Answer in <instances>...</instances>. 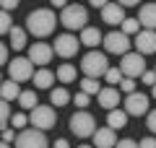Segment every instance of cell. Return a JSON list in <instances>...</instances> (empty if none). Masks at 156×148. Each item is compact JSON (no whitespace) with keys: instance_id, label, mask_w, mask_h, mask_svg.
<instances>
[{"instance_id":"cell-19","label":"cell","mask_w":156,"mask_h":148,"mask_svg":"<svg viewBox=\"0 0 156 148\" xmlns=\"http://www.w3.org/2000/svg\"><path fill=\"white\" fill-rule=\"evenodd\" d=\"M125 125H128V112L120 109V107L109 109V115H107V127H112V130H122Z\"/></svg>"},{"instance_id":"cell-14","label":"cell","mask_w":156,"mask_h":148,"mask_svg":"<svg viewBox=\"0 0 156 148\" xmlns=\"http://www.w3.org/2000/svg\"><path fill=\"white\" fill-rule=\"evenodd\" d=\"M101 21L109 23V26H120V23L125 21V8L120 5V3H107V5L101 8Z\"/></svg>"},{"instance_id":"cell-11","label":"cell","mask_w":156,"mask_h":148,"mask_svg":"<svg viewBox=\"0 0 156 148\" xmlns=\"http://www.w3.org/2000/svg\"><path fill=\"white\" fill-rule=\"evenodd\" d=\"M78 47H81V42H78V37H73V34H60L57 37V42L52 44V49H55V55L60 57H73L78 52Z\"/></svg>"},{"instance_id":"cell-23","label":"cell","mask_w":156,"mask_h":148,"mask_svg":"<svg viewBox=\"0 0 156 148\" xmlns=\"http://www.w3.org/2000/svg\"><path fill=\"white\" fill-rule=\"evenodd\" d=\"M68 101H70V93H68L65 86H57V88L50 91V104L52 107H65Z\"/></svg>"},{"instance_id":"cell-15","label":"cell","mask_w":156,"mask_h":148,"mask_svg":"<svg viewBox=\"0 0 156 148\" xmlns=\"http://www.w3.org/2000/svg\"><path fill=\"white\" fill-rule=\"evenodd\" d=\"M96 99H99V107H104L107 112L115 109V107H120V91H117L115 86H104V88H99Z\"/></svg>"},{"instance_id":"cell-42","label":"cell","mask_w":156,"mask_h":148,"mask_svg":"<svg viewBox=\"0 0 156 148\" xmlns=\"http://www.w3.org/2000/svg\"><path fill=\"white\" fill-rule=\"evenodd\" d=\"M122 8H133V5H140V0H117Z\"/></svg>"},{"instance_id":"cell-22","label":"cell","mask_w":156,"mask_h":148,"mask_svg":"<svg viewBox=\"0 0 156 148\" xmlns=\"http://www.w3.org/2000/svg\"><path fill=\"white\" fill-rule=\"evenodd\" d=\"M18 93H21V88H18V83L13 81V78L0 83V99H5V101H16Z\"/></svg>"},{"instance_id":"cell-34","label":"cell","mask_w":156,"mask_h":148,"mask_svg":"<svg viewBox=\"0 0 156 148\" xmlns=\"http://www.w3.org/2000/svg\"><path fill=\"white\" fill-rule=\"evenodd\" d=\"M140 83L143 86H154L156 83V70H143L140 73Z\"/></svg>"},{"instance_id":"cell-26","label":"cell","mask_w":156,"mask_h":148,"mask_svg":"<svg viewBox=\"0 0 156 148\" xmlns=\"http://www.w3.org/2000/svg\"><path fill=\"white\" fill-rule=\"evenodd\" d=\"M76 76H78V73H76L73 65H60V68H57V81H62V83H73Z\"/></svg>"},{"instance_id":"cell-4","label":"cell","mask_w":156,"mask_h":148,"mask_svg":"<svg viewBox=\"0 0 156 148\" xmlns=\"http://www.w3.org/2000/svg\"><path fill=\"white\" fill-rule=\"evenodd\" d=\"M70 132L73 135H78V138H91L94 135V130H96V120H94V115L91 112H86V109H78L76 115H70Z\"/></svg>"},{"instance_id":"cell-43","label":"cell","mask_w":156,"mask_h":148,"mask_svg":"<svg viewBox=\"0 0 156 148\" xmlns=\"http://www.w3.org/2000/svg\"><path fill=\"white\" fill-rule=\"evenodd\" d=\"M89 3H91L94 8H99V11H101V8H104L107 3H109V0H89Z\"/></svg>"},{"instance_id":"cell-49","label":"cell","mask_w":156,"mask_h":148,"mask_svg":"<svg viewBox=\"0 0 156 148\" xmlns=\"http://www.w3.org/2000/svg\"><path fill=\"white\" fill-rule=\"evenodd\" d=\"M154 70H156V65H154Z\"/></svg>"},{"instance_id":"cell-12","label":"cell","mask_w":156,"mask_h":148,"mask_svg":"<svg viewBox=\"0 0 156 148\" xmlns=\"http://www.w3.org/2000/svg\"><path fill=\"white\" fill-rule=\"evenodd\" d=\"M133 47H135V52H140V55H154L156 52V31H151V29H143V31H138L135 34V39H133Z\"/></svg>"},{"instance_id":"cell-20","label":"cell","mask_w":156,"mask_h":148,"mask_svg":"<svg viewBox=\"0 0 156 148\" xmlns=\"http://www.w3.org/2000/svg\"><path fill=\"white\" fill-rule=\"evenodd\" d=\"M31 81H34L37 88H52V83H55V73L47 70V68H42V70H37L31 76Z\"/></svg>"},{"instance_id":"cell-31","label":"cell","mask_w":156,"mask_h":148,"mask_svg":"<svg viewBox=\"0 0 156 148\" xmlns=\"http://www.w3.org/2000/svg\"><path fill=\"white\" fill-rule=\"evenodd\" d=\"M26 125H29V115H23V112L11 115V127H26Z\"/></svg>"},{"instance_id":"cell-47","label":"cell","mask_w":156,"mask_h":148,"mask_svg":"<svg viewBox=\"0 0 156 148\" xmlns=\"http://www.w3.org/2000/svg\"><path fill=\"white\" fill-rule=\"evenodd\" d=\"M78 148H94V146H78Z\"/></svg>"},{"instance_id":"cell-44","label":"cell","mask_w":156,"mask_h":148,"mask_svg":"<svg viewBox=\"0 0 156 148\" xmlns=\"http://www.w3.org/2000/svg\"><path fill=\"white\" fill-rule=\"evenodd\" d=\"M52 5H55V8H65L68 0H52Z\"/></svg>"},{"instance_id":"cell-2","label":"cell","mask_w":156,"mask_h":148,"mask_svg":"<svg viewBox=\"0 0 156 148\" xmlns=\"http://www.w3.org/2000/svg\"><path fill=\"white\" fill-rule=\"evenodd\" d=\"M60 23L68 31H81L83 26H89V11H86V5H81V3L65 5L60 13Z\"/></svg>"},{"instance_id":"cell-8","label":"cell","mask_w":156,"mask_h":148,"mask_svg":"<svg viewBox=\"0 0 156 148\" xmlns=\"http://www.w3.org/2000/svg\"><path fill=\"white\" fill-rule=\"evenodd\" d=\"M120 70H122V76L128 78H140V73L146 70V60L140 52H125L122 60H120Z\"/></svg>"},{"instance_id":"cell-36","label":"cell","mask_w":156,"mask_h":148,"mask_svg":"<svg viewBox=\"0 0 156 148\" xmlns=\"http://www.w3.org/2000/svg\"><path fill=\"white\" fill-rule=\"evenodd\" d=\"M0 135H3V140H5V143H13V140H16V130H11V127H3Z\"/></svg>"},{"instance_id":"cell-13","label":"cell","mask_w":156,"mask_h":148,"mask_svg":"<svg viewBox=\"0 0 156 148\" xmlns=\"http://www.w3.org/2000/svg\"><path fill=\"white\" fill-rule=\"evenodd\" d=\"M52 55H55V49L47 42H34V44H29V55L26 57L34 65H47V62L52 60Z\"/></svg>"},{"instance_id":"cell-45","label":"cell","mask_w":156,"mask_h":148,"mask_svg":"<svg viewBox=\"0 0 156 148\" xmlns=\"http://www.w3.org/2000/svg\"><path fill=\"white\" fill-rule=\"evenodd\" d=\"M0 148H11V143H5V140H0Z\"/></svg>"},{"instance_id":"cell-5","label":"cell","mask_w":156,"mask_h":148,"mask_svg":"<svg viewBox=\"0 0 156 148\" xmlns=\"http://www.w3.org/2000/svg\"><path fill=\"white\" fill-rule=\"evenodd\" d=\"M55 122H57V115H55V109L52 107H44V104H37L31 109V115H29V125L31 127H37V130H50V127H55Z\"/></svg>"},{"instance_id":"cell-41","label":"cell","mask_w":156,"mask_h":148,"mask_svg":"<svg viewBox=\"0 0 156 148\" xmlns=\"http://www.w3.org/2000/svg\"><path fill=\"white\" fill-rule=\"evenodd\" d=\"M52 148H70V143H68L65 138H57V140L52 143Z\"/></svg>"},{"instance_id":"cell-29","label":"cell","mask_w":156,"mask_h":148,"mask_svg":"<svg viewBox=\"0 0 156 148\" xmlns=\"http://www.w3.org/2000/svg\"><path fill=\"white\" fill-rule=\"evenodd\" d=\"M8 122H11V107H8L5 99H0V130L8 127Z\"/></svg>"},{"instance_id":"cell-9","label":"cell","mask_w":156,"mask_h":148,"mask_svg":"<svg viewBox=\"0 0 156 148\" xmlns=\"http://www.w3.org/2000/svg\"><path fill=\"white\" fill-rule=\"evenodd\" d=\"M125 112L128 117H140V115H148V96L140 91H133V93H125Z\"/></svg>"},{"instance_id":"cell-25","label":"cell","mask_w":156,"mask_h":148,"mask_svg":"<svg viewBox=\"0 0 156 148\" xmlns=\"http://www.w3.org/2000/svg\"><path fill=\"white\" fill-rule=\"evenodd\" d=\"M120 31L128 34V37H135V34L140 31V21H138V18H128V16H125V21L120 23Z\"/></svg>"},{"instance_id":"cell-7","label":"cell","mask_w":156,"mask_h":148,"mask_svg":"<svg viewBox=\"0 0 156 148\" xmlns=\"http://www.w3.org/2000/svg\"><path fill=\"white\" fill-rule=\"evenodd\" d=\"M101 44H104V49L109 52V55H125V52H130V47H133L130 37H128V34H122V31H109V34H104Z\"/></svg>"},{"instance_id":"cell-28","label":"cell","mask_w":156,"mask_h":148,"mask_svg":"<svg viewBox=\"0 0 156 148\" xmlns=\"http://www.w3.org/2000/svg\"><path fill=\"white\" fill-rule=\"evenodd\" d=\"M104 81L109 83V86H117V83L122 81V70H120V68H107V73H104Z\"/></svg>"},{"instance_id":"cell-21","label":"cell","mask_w":156,"mask_h":148,"mask_svg":"<svg viewBox=\"0 0 156 148\" xmlns=\"http://www.w3.org/2000/svg\"><path fill=\"white\" fill-rule=\"evenodd\" d=\"M8 37H11V47L16 49H23V47H29V42H26V29H21V26H11V31H8Z\"/></svg>"},{"instance_id":"cell-35","label":"cell","mask_w":156,"mask_h":148,"mask_svg":"<svg viewBox=\"0 0 156 148\" xmlns=\"http://www.w3.org/2000/svg\"><path fill=\"white\" fill-rule=\"evenodd\" d=\"M146 125H148V130L156 135V109H148V115H146Z\"/></svg>"},{"instance_id":"cell-30","label":"cell","mask_w":156,"mask_h":148,"mask_svg":"<svg viewBox=\"0 0 156 148\" xmlns=\"http://www.w3.org/2000/svg\"><path fill=\"white\" fill-rule=\"evenodd\" d=\"M11 13L8 11H3V8H0V34H8L11 31Z\"/></svg>"},{"instance_id":"cell-27","label":"cell","mask_w":156,"mask_h":148,"mask_svg":"<svg viewBox=\"0 0 156 148\" xmlns=\"http://www.w3.org/2000/svg\"><path fill=\"white\" fill-rule=\"evenodd\" d=\"M78 86H81V91L89 93V96H91V93H99V78H89V76H86Z\"/></svg>"},{"instance_id":"cell-32","label":"cell","mask_w":156,"mask_h":148,"mask_svg":"<svg viewBox=\"0 0 156 148\" xmlns=\"http://www.w3.org/2000/svg\"><path fill=\"white\" fill-rule=\"evenodd\" d=\"M117 86H120V91H122V93H133V91H135V78L122 76V81L117 83Z\"/></svg>"},{"instance_id":"cell-40","label":"cell","mask_w":156,"mask_h":148,"mask_svg":"<svg viewBox=\"0 0 156 148\" xmlns=\"http://www.w3.org/2000/svg\"><path fill=\"white\" fill-rule=\"evenodd\" d=\"M8 62V44L0 42V65H5Z\"/></svg>"},{"instance_id":"cell-33","label":"cell","mask_w":156,"mask_h":148,"mask_svg":"<svg viewBox=\"0 0 156 148\" xmlns=\"http://www.w3.org/2000/svg\"><path fill=\"white\" fill-rule=\"evenodd\" d=\"M70 99H73V104H76L78 109H83V107H89V99H91V96H89L86 91H78L76 96H70Z\"/></svg>"},{"instance_id":"cell-38","label":"cell","mask_w":156,"mask_h":148,"mask_svg":"<svg viewBox=\"0 0 156 148\" xmlns=\"http://www.w3.org/2000/svg\"><path fill=\"white\" fill-rule=\"evenodd\" d=\"M0 8L11 13V11H16V8H18V0H0Z\"/></svg>"},{"instance_id":"cell-37","label":"cell","mask_w":156,"mask_h":148,"mask_svg":"<svg viewBox=\"0 0 156 148\" xmlns=\"http://www.w3.org/2000/svg\"><path fill=\"white\" fill-rule=\"evenodd\" d=\"M115 148H138V143H135L133 138H122L120 143H115Z\"/></svg>"},{"instance_id":"cell-39","label":"cell","mask_w":156,"mask_h":148,"mask_svg":"<svg viewBox=\"0 0 156 148\" xmlns=\"http://www.w3.org/2000/svg\"><path fill=\"white\" fill-rule=\"evenodd\" d=\"M138 148H156V138L151 135V138H143V140L138 143Z\"/></svg>"},{"instance_id":"cell-24","label":"cell","mask_w":156,"mask_h":148,"mask_svg":"<svg viewBox=\"0 0 156 148\" xmlns=\"http://www.w3.org/2000/svg\"><path fill=\"white\" fill-rule=\"evenodd\" d=\"M16 101H18V107H23V109H29V112L39 104V101H37V91H21Z\"/></svg>"},{"instance_id":"cell-16","label":"cell","mask_w":156,"mask_h":148,"mask_svg":"<svg viewBox=\"0 0 156 148\" xmlns=\"http://www.w3.org/2000/svg\"><path fill=\"white\" fill-rule=\"evenodd\" d=\"M94 148H115L117 143V135L112 127H99V130H94Z\"/></svg>"},{"instance_id":"cell-18","label":"cell","mask_w":156,"mask_h":148,"mask_svg":"<svg viewBox=\"0 0 156 148\" xmlns=\"http://www.w3.org/2000/svg\"><path fill=\"white\" fill-rule=\"evenodd\" d=\"M138 21H140V26L156 31V3H146V5H140Z\"/></svg>"},{"instance_id":"cell-10","label":"cell","mask_w":156,"mask_h":148,"mask_svg":"<svg viewBox=\"0 0 156 148\" xmlns=\"http://www.w3.org/2000/svg\"><path fill=\"white\" fill-rule=\"evenodd\" d=\"M8 73H11V78H13L16 83L31 81V76H34V62L29 60V57H16V60H11V65H8Z\"/></svg>"},{"instance_id":"cell-3","label":"cell","mask_w":156,"mask_h":148,"mask_svg":"<svg viewBox=\"0 0 156 148\" xmlns=\"http://www.w3.org/2000/svg\"><path fill=\"white\" fill-rule=\"evenodd\" d=\"M107 68H109V60H107V55H104V52H96V49L86 52L83 60H81V70H83L89 78H104Z\"/></svg>"},{"instance_id":"cell-1","label":"cell","mask_w":156,"mask_h":148,"mask_svg":"<svg viewBox=\"0 0 156 148\" xmlns=\"http://www.w3.org/2000/svg\"><path fill=\"white\" fill-rule=\"evenodd\" d=\"M55 26H57V16L50 8H37V11H31L26 16V31L34 34L37 39L50 37V34L55 31Z\"/></svg>"},{"instance_id":"cell-48","label":"cell","mask_w":156,"mask_h":148,"mask_svg":"<svg viewBox=\"0 0 156 148\" xmlns=\"http://www.w3.org/2000/svg\"><path fill=\"white\" fill-rule=\"evenodd\" d=\"M0 83H3V78H0Z\"/></svg>"},{"instance_id":"cell-6","label":"cell","mask_w":156,"mask_h":148,"mask_svg":"<svg viewBox=\"0 0 156 148\" xmlns=\"http://www.w3.org/2000/svg\"><path fill=\"white\" fill-rule=\"evenodd\" d=\"M16 148H47L50 140H47L44 130H37V127H29V130H21L16 135Z\"/></svg>"},{"instance_id":"cell-46","label":"cell","mask_w":156,"mask_h":148,"mask_svg":"<svg viewBox=\"0 0 156 148\" xmlns=\"http://www.w3.org/2000/svg\"><path fill=\"white\" fill-rule=\"evenodd\" d=\"M151 96L156 99V83H154V86H151Z\"/></svg>"},{"instance_id":"cell-17","label":"cell","mask_w":156,"mask_h":148,"mask_svg":"<svg viewBox=\"0 0 156 148\" xmlns=\"http://www.w3.org/2000/svg\"><path fill=\"white\" fill-rule=\"evenodd\" d=\"M101 39H104V34H101L96 26H83V29H81V39H78V42L83 44V47L94 49L96 44H101Z\"/></svg>"}]
</instances>
